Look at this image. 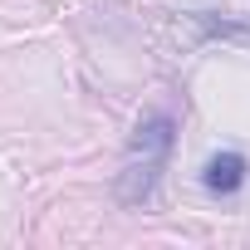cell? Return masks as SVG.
Here are the masks:
<instances>
[{"mask_svg": "<svg viewBox=\"0 0 250 250\" xmlns=\"http://www.w3.org/2000/svg\"><path fill=\"white\" fill-rule=\"evenodd\" d=\"M172 143H177V123L167 113H152V118H143L138 128H133L128 152H123V172H118V201L123 206L152 201V191H157V182L167 172Z\"/></svg>", "mask_w": 250, "mask_h": 250, "instance_id": "cell-1", "label": "cell"}, {"mask_svg": "<svg viewBox=\"0 0 250 250\" xmlns=\"http://www.w3.org/2000/svg\"><path fill=\"white\" fill-rule=\"evenodd\" d=\"M245 172H250V162H245L240 152H216V157L206 162V172H201V182H206L211 191H221V196H230V191H240V187H245Z\"/></svg>", "mask_w": 250, "mask_h": 250, "instance_id": "cell-2", "label": "cell"}]
</instances>
